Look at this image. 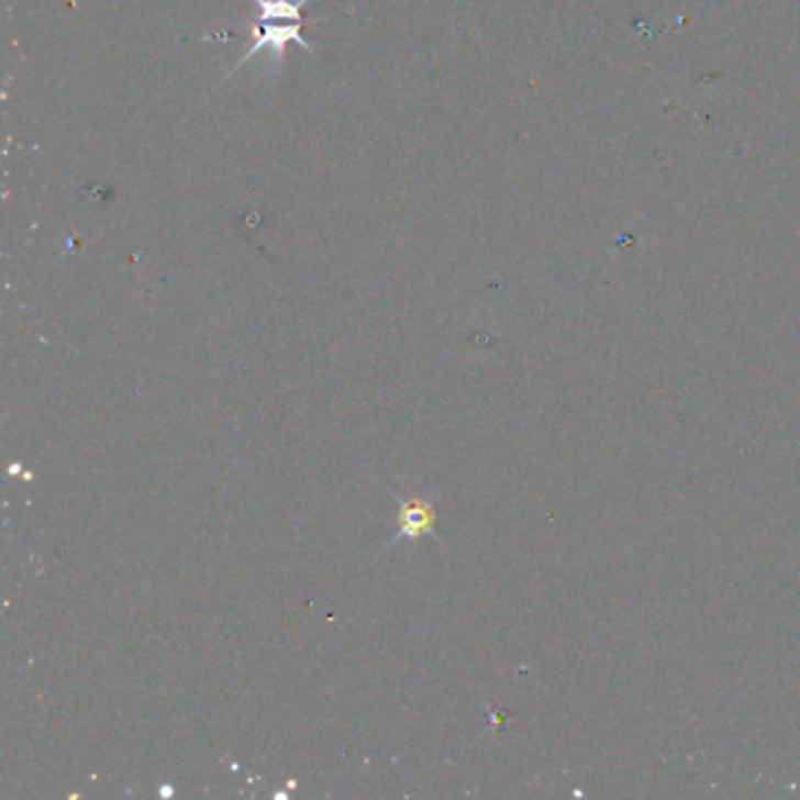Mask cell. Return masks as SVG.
I'll return each instance as SVG.
<instances>
[{
	"mask_svg": "<svg viewBox=\"0 0 800 800\" xmlns=\"http://www.w3.org/2000/svg\"><path fill=\"white\" fill-rule=\"evenodd\" d=\"M301 22H293L289 26H270V22H256L254 24V47L249 52L242 55V59L235 64V68L231 74H235L237 68L245 66L256 52H260L264 47L273 49V62H282V55L287 49V43H299L303 49H310V45L303 41L301 36Z\"/></svg>",
	"mask_w": 800,
	"mask_h": 800,
	"instance_id": "1",
	"label": "cell"
},
{
	"mask_svg": "<svg viewBox=\"0 0 800 800\" xmlns=\"http://www.w3.org/2000/svg\"><path fill=\"white\" fill-rule=\"evenodd\" d=\"M258 14L254 22H273V20H287V22H305L303 20V5L305 0H256Z\"/></svg>",
	"mask_w": 800,
	"mask_h": 800,
	"instance_id": "2",
	"label": "cell"
},
{
	"mask_svg": "<svg viewBox=\"0 0 800 800\" xmlns=\"http://www.w3.org/2000/svg\"><path fill=\"white\" fill-rule=\"evenodd\" d=\"M399 519H402V531L407 535H411V537L425 533L432 526V521H434L430 508L421 505L419 500L407 502V505L402 508V514H399Z\"/></svg>",
	"mask_w": 800,
	"mask_h": 800,
	"instance_id": "3",
	"label": "cell"
}]
</instances>
